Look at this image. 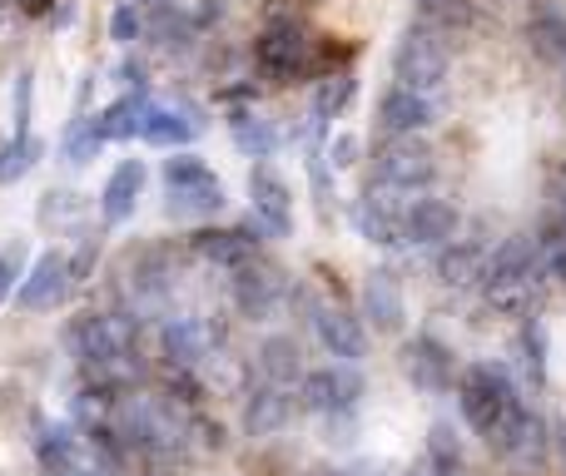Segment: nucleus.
Instances as JSON below:
<instances>
[{"mask_svg":"<svg viewBox=\"0 0 566 476\" xmlns=\"http://www.w3.org/2000/svg\"><path fill=\"white\" fill-rule=\"evenodd\" d=\"M562 447H566V427H562Z\"/></svg>","mask_w":566,"mask_h":476,"instance_id":"nucleus-44","label":"nucleus"},{"mask_svg":"<svg viewBox=\"0 0 566 476\" xmlns=\"http://www.w3.org/2000/svg\"><path fill=\"white\" fill-rule=\"evenodd\" d=\"M507 6H522V0H507Z\"/></svg>","mask_w":566,"mask_h":476,"instance_id":"nucleus-45","label":"nucleus"},{"mask_svg":"<svg viewBox=\"0 0 566 476\" xmlns=\"http://www.w3.org/2000/svg\"><path fill=\"white\" fill-rule=\"evenodd\" d=\"M348 99H353V75H348V70L318 80V89H313V125L323 129V119H333L343 105H348Z\"/></svg>","mask_w":566,"mask_h":476,"instance_id":"nucleus-29","label":"nucleus"},{"mask_svg":"<svg viewBox=\"0 0 566 476\" xmlns=\"http://www.w3.org/2000/svg\"><path fill=\"white\" fill-rule=\"evenodd\" d=\"M139 194H145V165H139V159H125V165L105 179V194H99L105 224H125V219L139 209Z\"/></svg>","mask_w":566,"mask_h":476,"instance_id":"nucleus-16","label":"nucleus"},{"mask_svg":"<svg viewBox=\"0 0 566 476\" xmlns=\"http://www.w3.org/2000/svg\"><path fill=\"white\" fill-rule=\"evenodd\" d=\"M293 422V392L279 388V382H259L244 402V427L249 437H279Z\"/></svg>","mask_w":566,"mask_h":476,"instance_id":"nucleus-14","label":"nucleus"},{"mask_svg":"<svg viewBox=\"0 0 566 476\" xmlns=\"http://www.w3.org/2000/svg\"><path fill=\"white\" fill-rule=\"evenodd\" d=\"M542 278H547V268L527 273V278H512V283H488V303L497 313H507V318H527L537 293H542Z\"/></svg>","mask_w":566,"mask_h":476,"instance_id":"nucleus-24","label":"nucleus"},{"mask_svg":"<svg viewBox=\"0 0 566 476\" xmlns=\"http://www.w3.org/2000/svg\"><path fill=\"white\" fill-rule=\"evenodd\" d=\"M35 159H40V139L10 135L6 145H0V184H15V179H25L30 169H35Z\"/></svg>","mask_w":566,"mask_h":476,"instance_id":"nucleus-28","label":"nucleus"},{"mask_svg":"<svg viewBox=\"0 0 566 476\" xmlns=\"http://www.w3.org/2000/svg\"><path fill=\"white\" fill-rule=\"evenodd\" d=\"M189 248H195L205 263L229 268V273H239L244 263H254V239H249L244 229H199V234L189 239Z\"/></svg>","mask_w":566,"mask_h":476,"instance_id":"nucleus-15","label":"nucleus"},{"mask_svg":"<svg viewBox=\"0 0 566 476\" xmlns=\"http://www.w3.org/2000/svg\"><path fill=\"white\" fill-rule=\"evenodd\" d=\"M70 288H75V278H70L65 253H40L35 268L20 278L15 308H20V313H45V308H55V303L65 298Z\"/></svg>","mask_w":566,"mask_h":476,"instance_id":"nucleus-7","label":"nucleus"},{"mask_svg":"<svg viewBox=\"0 0 566 476\" xmlns=\"http://www.w3.org/2000/svg\"><path fill=\"white\" fill-rule=\"evenodd\" d=\"M105 145V139L95 135V119H85L80 115L75 125L65 129V145H60V155H65V165H90V155Z\"/></svg>","mask_w":566,"mask_h":476,"instance_id":"nucleus-32","label":"nucleus"},{"mask_svg":"<svg viewBox=\"0 0 566 476\" xmlns=\"http://www.w3.org/2000/svg\"><path fill=\"white\" fill-rule=\"evenodd\" d=\"M448 45H442L438 30L418 25L408 30V35L398 40V55H392V75H398L402 89H412V95H438L442 80H448Z\"/></svg>","mask_w":566,"mask_h":476,"instance_id":"nucleus-2","label":"nucleus"},{"mask_svg":"<svg viewBox=\"0 0 566 476\" xmlns=\"http://www.w3.org/2000/svg\"><path fill=\"white\" fill-rule=\"evenodd\" d=\"M219 209H224V184L214 174L189 189H169V214H179V219H209Z\"/></svg>","mask_w":566,"mask_h":476,"instance_id":"nucleus-23","label":"nucleus"},{"mask_svg":"<svg viewBox=\"0 0 566 476\" xmlns=\"http://www.w3.org/2000/svg\"><path fill=\"white\" fill-rule=\"evenodd\" d=\"M159 348H165V358L175 362V368H205V362L214 358V332H209L205 318L179 313V318H165V328H159Z\"/></svg>","mask_w":566,"mask_h":476,"instance_id":"nucleus-10","label":"nucleus"},{"mask_svg":"<svg viewBox=\"0 0 566 476\" xmlns=\"http://www.w3.org/2000/svg\"><path fill=\"white\" fill-rule=\"evenodd\" d=\"M308 322H313V332H318V342L333 352V358H343V362H358L363 352H368V332H363V322L353 318L348 308H328V303H318V298H313V303H308Z\"/></svg>","mask_w":566,"mask_h":476,"instance_id":"nucleus-9","label":"nucleus"},{"mask_svg":"<svg viewBox=\"0 0 566 476\" xmlns=\"http://www.w3.org/2000/svg\"><path fill=\"white\" fill-rule=\"evenodd\" d=\"M428 457H432V462H442V467H462V442H458V432H452L448 422H438V427H432V437H428Z\"/></svg>","mask_w":566,"mask_h":476,"instance_id":"nucleus-34","label":"nucleus"},{"mask_svg":"<svg viewBox=\"0 0 566 476\" xmlns=\"http://www.w3.org/2000/svg\"><path fill=\"white\" fill-rule=\"evenodd\" d=\"M562 224H566V199H562Z\"/></svg>","mask_w":566,"mask_h":476,"instance_id":"nucleus-42","label":"nucleus"},{"mask_svg":"<svg viewBox=\"0 0 566 476\" xmlns=\"http://www.w3.org/2000/svg\"><path fill=\"white\" fill-rule=\"evenodd\" d=\"M205 129V119H189L185 109H169V105H145V119H139V139L149 145H189V139Z\"/></svg>","mask_w":566,"mask_h":476,"instance_id":"nucleus-19","label":"nucleus"},{"mask_svg":"<svg viewBox=\"0 0 566 476\" xmlns=\"http://www.w3.org/2000/svg\"><path fill=\"white\" fill-rule=\"evenodd\" d=\"M229 135H234V145L254 159L274 155V145H279V129L269 125V119L249 115V109H234V115H229Z\"/></svg>","mask_w":566,"mask_h":476,"instance_id":"nucleus-26","label":"nucleus"},{"mask_svg":"<svg viewBox=\"0 0 566 476\" xmlns=\"http://www.w3.org/2000/svg\"><path fill=\"white\" fill-rule=\"evenodd\" d=\"M432 174H438V155L422 139H388L378 149V159H373V179H382L392 189H408V194L432 184Z\"/></svg>","mask_w":566,"mask_h":476,"instance_id":"nucleus-5","label":"nucleus"},{"mask_svg":"<svg viewBox=\"0 0 566 476\" xmlns=\"http://www.w3.org/2000/svg\"><path fill=\"white\" fill-rule=\"evenodd\" d=\"M418 15L428 20V30H452V25H468L472 6L468 0H418Z\"/></svg>","mask_w":566,"mask_h":476,"instance_id":"nucleus-33","label":"nucleus"},{"mask_svg":"<svg viewBox=\"0 0 566 476\" xmlns=\"http://www.w3.org/2000/svg\"><path fill=\"white\" fill-rule=\"evenodd\" d=\"M169 278H175V268H169V253H165V248H145V253H139V263H135V288L145 293V298L165 293Z\"/></svg>","mask_w":566,"mask_h":476,"instance_id":"nucleus-30","label":"nucleus"},{"mask_svg":"<svg viewBox=\"0 0 566 476\" xmlns=\"http://www.w3.org/2000/svg\"><path fill=\"white\" fill-rule=\"evenodd\" d=\"M259 70H264L269 80H279V85H293L298 75H308L313 65V40L308 30L298 25V20H274V25L259 35Z\"/></svg>","mask_w":566,"mask_h":476,"instance_id":"nucleus-3","label":"nucleus"},{"mask_svg":"<svg viewBox=\"0 0 566 476\" xmlns=\"http://www.w3.org/2000/svg\"><path fill=\"white\" fill-rule=\"evenodd\" d=\"M298 398H303V408L318 412V417H348L363 398V378L348 362H343V368H313V372H303Z\"/></svg>","mask_w":566,"mask_h":476,"instance_id":"nucleus-4","label":"nucleus"},{"mask_svg":"<svg viewBox=\"0 0 566 476\" xmlns=\"http://www.w3.org/2000/svg\"><path fill=\"white\" fill-rule=\"evenodd\" d=\"M438 283L452 293L488 283V248H482V243H448V248L438 253Z\"/></svg>","mask_w":566,"mask_h":476,"instance_id":"nucleus-17","label":"nucleus"},{"mask_svg":"<svg viewBox=\"0 0 566 476\" xmlns=\"http://www.w3.org/2000/svg\"><path fill=\"white\" fill-rule=\"evenodd\" d=\"M15 135H30V75L15 80Z\"/></svg>","mask_w":566,"mask_h":476,"instance_id":"nucleus-39","label":"nucleus"},{"mask_svg":"<svg viewBox=\"0 0 566 476\" xmlns=\"http://www.w3.org/2000/svg\"><path fill=\"white\" fill-rule=\"evenodd\" d=\"M229 293H234V308L244 313V318L264 322L274 318L283 308V298H289V283H283L279 268H264V263H244V268L229 278Z\"/></svg>","mask_w":566,"mask_h":476,"instance_id":"nucleus-6","label":"nucleus"},{"mask_svg":"<svg viewBox=\"0 0 566 476\" xmlns=\"http://www.w3.org/2000/svg\"><path fill=\"white\" fill-rule=\"evenodd\" d=\"M35 457H40V467H45L50 476L85 472V467H80V432H70V427H40Z\"/></svg>","mask_w":566,"mask_h":476,"instance_id":"nucleus-21","label":"nucleus"},{"mask_svg":"<svg viewBox=\"0 0 566 476\" xmlns=\"http://www.w3.org/2000/svg\"><path fill=\"white\" fill-rule=\"evenodd\" d=\"M145 6H165V0H145Z\"/></svg>","mask_w":566,"mask_h":476,"instance_id":"nucleus-43","label":"nucleus"},{"mask_svg":"<svg viewBox=\"0 0 566 476\" xmlns=\"http://www.w3.org/2000/svg\"><path fill=\"white\" fill-rule=\"evenodd\" d=\"M527 40H532V50H537L542 60H566V10L537 6V10H532Z\"/></svg>","mask_w":566,"mask_h":476,"instance_id":"nucleus-25","label":"nucleus"},{"mask_svg":"<svg viewBox=\"0 0 566 476\" xmlns=\"http://www.w3.org/2000/svg\"><path fill=\"white\" fill-rule=\"evenodd\" d=\"M547 278H552V283H566V243H562V248H552V258H547Z\"/></svg>","mask_w":566,"mask_h":476,"instance_id":"nucleus-41","label":"nucleus"},{"mask_svg":"<svg viewBox=\"0 0 566 476\" xmlns=\"http://www.w3.org/2000/svg\"><path fill=\"white\" fill-rule=\"evenodd\" d=\"M254 368H259V378L264 382H279V388H289L293 378L303 382V362H298V342L293 338H264L259 342V358H254Z\"/></svg>","mask_w":566,"mask_h":476,"instance_id":"nucleus-22","label":"nucleus"},{"mask_svg":"<svg viewBox=\"0 0 566 476\" xmlns=\"http://www.w3.org/2000/svg\"><path fill=\"white\" fill-rule=\"evenodd\" d=\"M462 214L448 204V199H418L402 219V243H418V248H448L458 239Z\"/></svg>","mask_w":566,"mask_h":476,"instance_id":"nucleus-11","label":"nucleus"},{"mask_svg":"<svg viewBox=\"0 0 566 476\" xmlns=\"http://www.w3.org/2000/svg\"><path fill=\"white\" fill-rule=\"evenodd\" d=\"M249 194H254L259 224H264L269 234L289 239V234H293V194H289V184H283L279 169L254 165V174H249Z\"/></svg>","mask_w":566,"mask_h":476,"instance_id":"nucleus-12","label":"nucleus"},{"mask_svg":"<svg viewBox=\"0 0 566 476\" xmlns=\"http://www.w3.org/2000/svg\"><path fill=\"white\" fill-rule=\"evenodd\" d=\"M313 6H318V0H313Z\"/></svg>","mask_w":566,"mask_h":476,"instance_id":"nucleus-46","label":"nucleus"},{"mask_svg":"<svg viewBox=\"0 0 566 476\" xmlns=\"http://www.w3.org/2000/svg\"><path fill=\"white\" fill-rule=\"evenodd\" d=\"M402 368H408V378L418 382L422 392H448L452 388V352L442 348L432 332H418V338L402 348Z\"/></svg>","mask_w":566,"mask_h":476,"instance_id":"nucleus-13","label":"nucleus"},{"mask_svg":"<svg viewBox=\"0 0 566 476\" xmlns=\"http://www.w3.org/2000/svg\"><path fill=\"white\" fill-rule=\"evenodd\" d=\"M363 318H368L378 332H398L402 328V288H398V278H392L388 268L368 273V283H363Z\"/></svg>","mask_w":566,"mask_h":476,"instance_id":"nucleus-18","label":"nucleus"},{"mask_svg":"<svg viewBox=\"0 0 566 476\" xmlns=\"http://www.w3.org/2000/svg\"><path fill=\"white\" fill-rule=\"evenodd\" d=\"M199 179H209V165L205 159H195V155H179V159H169L165 165V184L169 189H189V184H199Z\"/></svg>","mask_w":566,"mask_h":476,"instance_id":"nucleus-35","label":"nucleus"},{"mask_svg":"<svg viewBox=\"0 0 566 476\" xmlns=\"http://www.w3.org/2000/svg\"><path fill=\"white\" fill-rule=\"evenodd\" d=\"M537 253H542L537 239H527V234L507 239V243H502V248L488 258V283H512V278H527V273H542ZM488 283H482V288H488Z\"/></svg>","mask_w":566,"mask_h":476,"instance_id":"nucleus-20","label":"nucleus"},{"mask_svg":"<svg viewBox=\"0 0 566 476\" xmlns=\"http://www.w3.org/2000/svg\"><path fill=\"white\" fill-rule=\"evenodd\" d=\"M378 125L388 129L392 139H418L422 129L438 125V99H432V95H412V89L392 85L388 95L378 99Z\"/></svg>","mask_w":566,"mask_h":476,"instance_id":"nucleus-8","label":"nucleus"},{"mask_svg":"<svg viewBox=\"0 0 566 476\" xmlns=\"http://www.w3.org/2000/svg\"><path fill=\"white\" fill-rule=\"evenodd\" d=\"M458 408H462V417H468V427L478 432L482 442H492V432H497L512 412L527 408V402H522L507 368H497V362H472L458 382Z\"/></svg>","mask_w":566,"mask_h":476,"instance_id":"nucleus-1","label":"nucleus"},{"mask_svg":"<svg viewBox=\"0 0 566 476\" xmlns=\"http://www.w3.org/2000/svg\"><path fill=\"white\" fill-rule=\"evenodd\" d=\"M408 476H468V472H462V467H442V462L422 457V462H418V467H412Z\"/></svg>","mask_w":566,"mask_h":476,"instance_id":"nucleus-40","label":"nucleus"},{"mask_svg":"<svg viewBox=\"0 0 566 476\" xmlns=\"http://www.w3.org/2000/svg\"><path fill=\"white\" fill-rule=\"evenodd\" d=\"M522 368H527L532 388H542V382H547V332H542L537 318L522 322Z\"/></svg>","mask_w":566,"mask_h":476,"instance_id":"nucleus-31","label":"nucleus"},{"mask_svg":"<svg viewBox=\"0 0 566 476\" xmlns=\"http://www.w3.org/2000/svg\"><path fill=\"white\" fill-rule=\"evenodd\" d=\"M139 119H145V99L129 95V99H119V105L99 109V115H95V135L99 139H129V135H139Z\"/></svg>","mask_w":566,"mask_h":476,"instance_id":"nucleus-27","label":"nucleus"},{"mask_svg":"<svg viewBox=\"0 0 566 476\" xmlns=\"http://www.w3.org/2000/svg\"><path fill=\"white\" fill-rule=\"evenodd\" d=\"M358 155H363L358 135H338L328 145V169H353V165H358Z\"/></svg>","mask_w":566,"mask_h":476,"instance_id":"nucleus-38","label":"nucleus"},{"mask_svg":"<svg viewBox=\"0 0 566 476\" xmlns=\"http://www.w3.org/2000/svg\"><path fill=\"white\" fill-rule=\"evenodd\" d=\"M139 30H145V20H139V10L129 6H115V15H109V35L119 40V45H129V40H139Z\"/></svg>","mask_w":566,"mask_h":476,"instance_id":"nucleus-36","label":"nucleus"},{"mask_svg":"<svg viewBox=\"0 0 566 476\" xmlns=\"http://www.w3.org/2000/svg\"><path fill=\"white\" fill-rule=\"evenodd\" d=\"M20 268H25V248H20V243H10V248L0 253V303L10 298V288H15V278H20Z\"/></svg>","mask_w":566,"mask_h":476,"instance_id":"nucleus-37","label":"nucleus"}]
</instances>
